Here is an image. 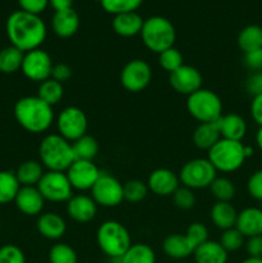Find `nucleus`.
<instances>
[{
	"instance_id": "28",
	"label": "nucleus",
	"mask_w": 262,
	"mask_h": 263,
	"mask_svg": "<svg viewBox=\"0 0 262 263\" xmlns=\"http://www.w3.org/2000/svg\"><path fill=\"white\" fill-rule=\"evenodd\" d=\"M14 174L21 186H36L45 171H44V166L40 163V161L28 159L18 166Z\"/></svg>"
},
{
	"instance_id": "5",
	"label": "nucleus",
	"mask_w": 262,
	"mask_h": 263,
	"mask_svg": "<svg viewBox=\"0 0 262 263\" xmlns=\"http://www.w3.org/2000/svg\"><path fill=\"white\" fill-rule=\"evenodd\" d=\"M97 243L100 251L109 258L121 259L131 247V235L118 221H104L97 230Z\"/></svg>"
},
{
	"instance_id": "34",
	"label": "nucleus",
	"mask_w": 262,
	"mask_h": 263,
	"mask_svg": "<svg viewBox=\"0 0 262 263\" xmlns=\"http://www.w3.org/2000/svg\"><path fill=\"white\" fill-rule=\"evenodd\" d=\"M63 85L61 82L53 80L51 77L45 80V81L40 82V85H39L38 97L43 102H45L46 104L50 105V107H54L55 104H58L62 100V98H63Z\"/></svg>"
},
{
	"instance_id": "33",
	"label": "nucleus",
	"mask_w": 262,
	"mask_h": 263,
	"mask_svg": "<svg viewBox=\"0 0 262 263\" xmlns=\"http://www.w3.org/2000/svg\"><path fill=\"white\" fill-rule=\"evenodd\" d=\"M21 185L12 171H0V204L14 202Z\"/></svg>"
},
{
	"instance_id": "51",
	"label": "nucleus",
	"mask_w": 262,
	"mask_h": 263,
	"mask_svg": "<svg viewBox=\"0 0 262 263\" xmlns=\"http://www.w3.org/2000/svg\"><path fill=\"white\" fill-rule=\"evenodd\" d=\"M49 4L53 8L54 12H59V10L71 9L73 0H49Z\"/></svg>"
},
{
	"instance_id": "45",
	"label": "nucleus",
	"mask_w": 262,
	"mask_h": 263,
	"mask_svg": "<svg viewBox=\"0 0 262 263\" xmlns=\"http://www.w3.org/2000/svg\"><path fill=\"white\" fill-rule=\"evenodd\" d=\"M20 9L23 12L40 15L48 8L49 0H17Z\"/></svg>"
},
{
	"instance_id": "37",
	"label": "nucleus",
	"mask_w": 262,
	"mask_h": 263,
	"mask_svg": "<svg viewBox=\"0 0 262 263\" xmlns=\"http://www.w3.org/2000/svg\"><path fill=\"white\" fill-rule=\"evenodd\" d=\"M144 0H100V5L107 13L113 15L136 12Z\"/></svg>"
},
{
	"instance_id": "39",
	"label": "nucleus",
	"mask_w": 262,
	"mask_h": 263,
	"mask_svg": "<svg viewBox=\"0 0 262 263\" xmlns=\"http://www.w3.org/2000/svg\"><path fill=\"white\" fill-rule=\"evenodd\" d=\"M158 62L159 66L167 71L169 73L176 71L177 68L184 64V57H182L181 51L179 49H176L175 46L167 49V50L162 51L161 54H158Z\"/></svg>"
},
{
	"instance_id": "53",
	"label": "nucleus",
	"mask_w": 262,
	"mask_h": 263,
	"mask_svg": "<svg viewBox=\"0 0 262 263\" xmlns=\"http://www.w3.org/2000/svg\"><path fill=\"white\" fill-rule=\"evenodd\" d=\"M240 263H262V258H256V257H248L244 261H241Z\"/></svg>"
},
{
	"instance_id": "41",
	"label": "nucleus",
	"mask_w": 262,
	"mask_h": 263,
	"mask_svg": "<svg viewBox=\"0 0 262 263\" xmlns=\"http://www.w3.org/2000/svg\"><path fill=\"white\" fill-rule=\"evenodd\" d=\"M172 199H174L175 205H176L179 210L188 211L192 210L195 205V194L194 190L189 189V187L180 186L176 192L172 195Z\"/></svg>"
},
{
	"instance_id": "9",
	"label": "nucleus",
	"mask_w": 262,
	"mask_h": 263,
	"mask_svg": "<svg viewBox=\"0 0 262 263\" xmlns=\"http://www.w3.org/2000/svg\"><path fill=\"white\" fill-rule=\"evenodd\" d=\"M36 187L41 193L45 202L48 200L51 203H67L73 195V187L66 172L46 171Z\"/></svg>"
},
{
	"instance_id": "22",
	"label": "nucleus",
	"mask_w": 262,
	"mask_h": 263,
	"mask_svg": "<svg viewBox=\"0 0 262 263\" xmlns=\"http://www.w3.org/2000/svg\"><path fill=\"white\" fill-rule=\"evenodd\" d=\"M221 139L234 141H241L247 135V121L238 113H228L222 115L218 120Z\"/></svg>"
},
{
	"instance_id": "24",
	"label": "nucleus",
	"mask_w": 262,
	"mask_h": 263,
	"mask_svg": "<svg viewBox=\"0 0 262 263\" xmlns=\"http://www.w3.org/2000/svg\"><path fill=\"white\" fill-rule=\"evenodd\" d=\"M143 25L144 20L136 12L117 14L113 17L112 21V27L115 32L122 37H134L136 35H140Z\"/></svg>"
},
{
	"instance_id": "49",
	"label": "nucleus",
	"mask_w": 262,
	"mask_h": 263,
	"mask_svg": "<svg viewBox=\"0 0 262 263\" xmlns=\"http://www.w3.org/2000/svg\"><path fill=\"white\" fill-rule=\"evenodd\" d=\"M244 63L252 71H262V49L244 54Z\"/></svg>"
},
{
	"instance_id": "56",
	"label": "nucleus",
	"mask_w": 262,
	"mask_h": 263,
	"mask_svg": "<svg viewBox=\"0 0 262 263\" xmlns=\"http://www.w3.org/2000/svg\"><path fill=\"white\" fill-rule=\"evenodd\" d=\"M177 263H185V262H177Z\"/></svg>"
},
{
	"instance_id": "54",
	"label": "nucleus",
	"mask_w": 262,
	"mask_h": 263,
	"mask_svg": "<svg viewBox=\"0 0 262 263\" xmlns=\"http://www.w3.org/2000/svg\"><path fill=\"white\" fill-rule=\"evenodd\" d=\"M244 153H246V157H247V158H249V157L253 156L254 151H253V148H252V146H249V145H244Z\"/></svg>"
},
{
	"instance_id": "38",
	"label": "nucleus",
	"mask_w": 262,
	"mask_h": 263,
	"mask_svg": "<svg viewBox=\"0 0 262 263\" xmlns=\"http://www.w3.org/2000/svg\"><path fill=\"white\" fill-rule=\"evenodd\" d=\"M76 251L66 243H57L49 251V262L50 263H77Z\"/></svg>"
},
{
	"instance_id": "16",
	"label": "nucleus",
	"mask_w": 262,
	"mask_h": 263,
	"mask_svg": "<svg viewBox=\"0 0 262 263\" xmlns=\"http://www.w3.org/2000/svg\"><path fill=\"white\" fill-rule=\"evenodd\" d=\"M146 185L149 192L157 197H172L180 187V179L179 175L172 170L157 168L149 175Z\"/></svg>"
},
{
	"instance_id": "13",
	"label": "nucleus",
	"mask_w": 262,
	"mask_h": 263,
	"mask_svg": "<svg viewBox=\"0 0 262 263\" xmlns=\"http://www.w3.org/2000/svg\"><path fill=\"white\" fill-rule=\"evenodd\" d=\"M53 66V61L48 51L39 48L25 53L21 71L30 81L40 84V82L50 79Z\"/></svg>"
},
{
	"instance_id": "19",
	"label": "nucleus",
	"mask_w": 262,
	"mask_h": 263,
	"mask_svg": "<svg viewBox=\"0 0 262 263\" xmlns=\"http://www.w3.org/2000/svg\"><path fill=\"white\" fill-rule=\"evenodd\" d=\"M80 27V17L73 8L54 12L51 20V30L58 37L68 39L77 32Z\"/></svg>"
},
{
	"instance_id": "25",
	"label": "nucleus",
	"mask_w": 262,
	"mask_h": 263,
	"mask_svg": "<svg viewBox=\"0 0 262 263\" xmlns=\"http://www.w3.org/2000/svg\"><path fill=\"white\" fill-rule=\"evenodd\" d=\"M211 221L220 230L235 228L238 211L230 202H216L210 212Z\"/></svg>"
},
{
	"instance_id": "20",
	"label": "nucleus",
	"mask_w": 262,
	"mask_h": 263,
	"mask_svg": "<svg viewBox=\"0 0 262 263\" xmlns=\"http://www.w3.org/2000/svg\"><path fill=\"white\" fill-rule=\"evenodd\" d=\"M235 228L243 234L244 238L262 235V210L248 207L238 212Z\"/></svg>"
},
{
	"instance_id": "15",
	"label": "nucleus",
	"mask_w": 262,
	"mask_h": 263,
	"mask_svg": "<svg viewBox=\"0 0 262 263\" xmlns=\"http://www.w3.org/2000/svg\"><path fill=\"white\" fill-rule=\"evenodd\" d=\"M169 82L175 91L189 97L190 94L202 89L203 77L195 67L182 64L180 68L170 73Z\"/></svg>"
},
{
	"instance_id": "2",
	"label": "nucleus",
	"mask_w": 262,
	"mask_h": 263,
	"mask_svg": "<svg viewBox=\"0 0 262 263\" xmlns=\"http://www.w3.org/2000/svg\"><path fill=\"white\" fill-rule=\"evenodd\" d=\"M13 113L18 125L31 134L45 133L54 122L53 107L43 102L38 95L18 99Z\"/></svg>"
},
{
	"instance_id": "43",
	"label": "nucleus",
	"mask_w": 262,
	"mask_h": 263,
	"mask_svg": "<svg viewBox=\"0 0 262 263\" xmlns=\"http://www.w3.org/2000/svg\"><path fill=\"white\" fill-rule=\"evenodd\" d=\"M0 263H26L22 249L13 244H7L0 248Z\"/></svg>"
},
{
	"instance_id": "47",
	"label": "nucleus",
	"mask_w": 262,
	"mask_h": 263,
	"mask_svg": "<svg viewBox=\"0 0 262 263\" xmlns=\"http://www.w3.org/2000/svg\"><path fill=\"white\" fill-rule=\"evenodd\" d=\"M247 91L252 97L262 94V71L253 72L247 80Z\"/></svg>"
},
{
	"instance_id": "7",
	"label": "nucleus",
	"mask_w": 262,
	"mask_h": 263,
	"mask_svg": "<svg viewBox=\"0 0 262 263\" xmlns=\"http://www.w3.org/2000/svg\"><path fill=\"white\" fill-rule=\"evenodd\" d=\"M186 109L199 123L216 122L222 116V102L215 91L202 87L188 97Z\"/></svg>"
},
{
	"instance_id": "27",
	"label": "nucleus",
	"mask_w": 262,
	"mask_h": 263,
	"mask_svg": "<svg viewBox=\"0 0 262 263\" xmlns=\"http://www.w3.org/2000/svg\"><path fill=\"white\" fill-rule=\"evenodd\" d=\"M221 139L218 121L216 122L199 123L193 133V143L198 149L210 151L216 143Z\"/></svg>"
},
{
	"instance_id": "36",
	"label": "nucleus",
	"mask_w": 262,
	"mask_h": 263,
	"mask_svg": "<svg viewBox=\"0 0 262 263\" xmlns=\"http://www.w3.org/2000/svg\"><path fill=\"white\" fill-rule=\"evenodd\" d=\"M148 193V185L141 180H128L127 182L123 184V200L133 203V204L143 202Z\"/></svg>"
},
{
	"instance_id": "55",
	"label": "nucleus",
	"mask_w": 262,
	"mask_h": 263,
	"mask_svg": "<svg viewBox=\"0 0 262 263\" xmlns=\"http://www.w3.org/2000/svg\"><path fill=\"white\" fill-rule=\"evenodd\" d=\"M113 263H121V262H120V259H117V261H115Z\"/></svg>"
},
{
	"instance_id": "14",
	"label": "nucleus",
	"mask_w": 262,
	"mask_h": 263,
	"mask_svg": "<svg viewBox=\"0 0 262 263\" xmlns=\"http://www.w3.org/2000/svg\"><path fill=\"white\" fill-rule=\"evenodd\" d=\"M100 174L102 172L92 161H73L66 171L72 187L79 192L91 190Z\"/></svg>"
},
{
	"instance_id": "17",
	"label": "nucleus",
	"mask_w": 262,
	"mask_h": 263,
	"mask_svg": "<svg viewBox=\"0 0 262 263\" xmlns=\"http://www.w3.org/2000/svg\"><path fill=\"white\" fill-rule=\"evenodd\" d=\"M67 215L79 223L90 222L95 218L98 212V205L91 197L85 194L72 195L67 202Z\"/></svg>"
},
{
	"instance_id": "42",
	"label": "nucleus",
	"mask_w": 262,
	"mask_h": 263,
	"mask_svg": "<svg viewBox=\"0 0 262 263\" xmlns=\"http://www.w3.org/2000/svg\"><path fill=\"white\" fill-rule=\"evenodd\" d=\"M185 235H186L190 244L194 247L195 251L197 247H199L200 244H203L204 241L208 240V229L205 228V225H203V223L193 222L188 226Z\"/></svg>"
},
{
	"instance_id": "8",
	"label": "nucleus",
	"mask_w": 262,
	"mask_h": 263,
	"mask_svg": "<svg viewBox=\"0 0 262 263\" xmlns=\"http://www.w3.org/2000/svg\"><path fill=\"white\" fill-rule=\"evenodd\" d=\"M216 177H217V171L207 158L190 159L179 172L180 184L192 190L210 187Z\"/></svg>"
},
{
	"instance_id": "26",
	"label": "nucleus",
	"mask_w": 262,
	"mask_h": 263,
	"mask_svg": "<svg viewBox=\"0 0 262 263\" xmlns=\"http://www.w3.org/2000/svg\"><path fill=\"white\" fill-rule=\"evenodd\" d=\"M193 257L195 263H228L229 253L218 241L207 240L195 248Z\"/></svg>"
},
{
	"instance_id": "23",
	"label": "nucleus",
	"mask_w": 262,
	"mask_h": 263,
	"mask_svg": "<svg viewBox=\"0 0 262 263\" xmlns=\"http://www.w3.org/2000/svg\"><path fill=\"white\" fill-rule=\"evenodd\" d=\"M162 249L169 258L181 261L194 253V247L190 244L185 234H171L162 243Z\"/></svg>"
},
{
	"instance_id": "52",
	"label": "nucleus",
	"mask_w": 262,
	"mask_h": 263,
	"mask_svg": "<svg viewBox=\"0 0 262 263\" xmlns=\"http://www.w3.org/2000/svg\"><path fill=\"white\" fill-rule=\"evenodd\" d=\"M256 144H257V146H258L259 151L262 152V127H259L258 131H257V134H256Z\"/></svg>"
},
{
	"instance_id": "18",
	"label": "nucleus",
	"mask_w": 262,
	"mask_h": 263,
	"mask_svg": "<svg viewBox=\"0 0 262 263\" xmlns=\"http://www.w3.org/2000/svg\"><path fill=\"white\" fill-rule=\"evenodd\" d=\"M14 203L21 213L35 217L43 212L45 199L36 186H21Z\"/></svg>"
},
{
	"instance_id": "40",
	"label": "nucleus",
	"mask_w": 262,
	"mask_h": 263,
	"mask_svg": "<svg viewBox=\"0 0 262 263\" xmlns=\"http://www.w3.org/2000/svg\"><path fill=\"white\" fill-rule=\"evenodd\" d=\"M218 243L222 246V248L225 249L228 253H230V252L239 251V249L244 246V243H246V238H244L243 234H241L238 229L231 228L222 231Z\"/></svg>"
},
{
	"instance_id": "50",
	"label": "nucleus",
	"mask_w": 262,
	"mask_h": 263,
	"mask_svg": "<svg viewBox=\"0 0 262 263\" xmlns=\"http://www.w3.org/2000/svg\"><path fill=\"white\" fill-rule=\"evenodd\" d=\"M251 116L254 122L262 127V94L253 97L251 103Z\"/></svg>"
},
{
	"instance_id": "6",
	"label": "nucleus",
	"mask_w": 262,
	"mask_h": 263,
	"mask_svg": "<svg viewBox=\"0 0 262 263\" xmlns=\"http://www.w3.org/2000/svg\"><path fill=\"white\" fill-rule=\"evenodd\" d=\"M207 159L217 172L230 174L238 171L247 159L244 153V144L241 141L220 139L208 151Z\"/></svg>"
},
{
	"instance_id": "48",
	"label": "nucleus",
	"mask_w": 262,
	"mask_h": 263,
	"mask_svg": "<svg viewBox=\"0 0 262 263\" xmlns=\"http://www.w3.org/2000/svg\"><path fill=\"white\" fill-rule=\"evenodd\" d=\"M246 249L249 257L262 258V235L252 236L246 241Z\"/></svg>"
},
{
	"instance_id": "46",
	"label": "nucleus",
	"mask_w": 262,
	"mask_h": 263,
	"mask_svg": "<svg viewBox=\"0 0 262 263\" xmlns=\"http://www.w3.org/2000/svg\"><path fill=\"white\" fill-rule=\"evenodd\" d=\"M72 76V69L68 64L66 63H57L53 66V69H51V79L55 80V81L63 82L68 81Z\"/></svg>"
},
{
	"instance_id": "11",
	"label": "nucleus",
	"mask_w": 262,
	"mask_h": 263,
	"mask_svg": "<svg viewBox=\"0 0 262 263\" xmlns=\"http://www.w3.org/2000/svg\"><path fill=\"white\" fill-rule=\"evenodd\" d=\"M91 198L100 207H117L123 202V184L112 175L100 174L91 187Z\"/></svg>"
},
{
	"instance_id": "12",
	"label": "nucleus",
	"mask_w": 262,
	"mask_h": 263,
	"mask_svg": "<svg viewBox=\"0 0 262 263\" xmlns=\"http://www.w3.org/2000/svg\"><path fill=\"white\" fill-rule=\"evenodd\" d=\"M152 68L143 59H131L123 66L120 81L123 89L130 92H140L148 87L152 81Z\"/></svg>"
},
{
	"instance_id": "1",
	"label": "nucleus",
	"mask_w": 262,
	"mask_h": 263,
	"mask_svg": "<svg viewBox=\"0 0 262 263\" xmlns=\"http://www.w3.org/2000/svg\"><path fill=\"white\" fill-rule=\"evenodd\" d=\"M5 30L10 45L23 53L39 49L46 39V25L43 18L21 9L8 17Z\"/></svg>"
},
{
	"instance_id": "32",
	"label": "nucleus",
	"mask_w": 262,
	"mask_h": 263,
	"mask_svg": "<svg viewBox=\"0 0 262 263\" xmlns=\"http://www.w3.org/2000/svg\"><path fill=\"white\" fill-rule=\"evenodd\" d=\"M121 263H156L157 257L153 248L148 244H131L126 253L121 257Z\"/></svg>"
},
{
	"instance_id": "44",
	"label": "nucleus",
	"mask_w": 262,
	"mask_h": 263,
	"mask_svg": "<svg viewBox=\"0 0 262 263\" xmlns=\"http://www.w3.org/2000/svg\"><path fill=\"white\" fill-rule=\"evenodd\" d=\"M247 190L253 199L262 202V168L251 175L247 182Z\"/></svg>"
},
{
	"instance_id": "21",
	"label": "nucleus",
	"mask_w": 262,
	"mask_h": 263,
	"mask_svg": "<svg viewBox=\"0 0 262 263\" xmlns=\"http://www.w3.org/2000/svg\"><path fill=\"white\" fill-rule=\"evenodd\" d=\"M36 228L40 235L49 240H58L66 234L67 230L66 221L55 212L41 213L36 222Z\"/></svg>"
},
{
	"instance_id": "29",
	"label": "nucleus",
	"mask_w": 262,
	"mask_h": 263,
	"mask_svg": "<svg viewBox=\"0 0 262 263\" xmlns=\"http://www.w3.org/2000/svg\"><path fill=\"white\" fill-rule=\"evenodd\" d=\"M238 46L240 50L251 53L262 49V27L257 25L246 26L238 35Z\"/></svg>"
},
{
	"instance_id": "3",
	"label": "nucleus",
	"mask_w": 262,
	"mask_h": 263,
	"mask_svg": "<svg viewBox=\"0 0 262 263\" xmlns=\"http://www.w3.org/2000/svg\"><path fill=\"white\" fill-rule=\"evenodd\" d=\"M39 158L48 171L66 172L74 161L72 144L59 134H49L39 145Z\"/></svg>"
},
{
	"instance_id": "30",
	"label": "nucleus",
	"mask_w": 262,
	"mask_h": 263,
	"mask_svg": "<svg viewBox=\"0 0 262 263\" xmlns=\"http://www.w3.org/2000/svg\"><path fill=\"white\" fill-rule=\"evenodd\" d=\"M71 144L74 161H94L99 152V144L97 139L87 134Z\"/></svg>"
},
{
	"instance_id": "4",
	"label": "nucleus",
	"mask_w": 262,
	"mask_h": 263,
	"mask_svg": "<svg viewBox=\"0 0 262 263\" xmlns=\"http://www.w3.org/2000/svg\"><path fill=\"white\" fill-rule=\"evenodd\" d=\"M141 41L148 50L156 54L172 48L176 41V30L172 22L162 15H152L144 20Z\"/></svg>"
},
{
	"instance_id": "10",
	"label": "nucleus",
	"mask_w": 262,
	"mask_h": 263,
	"mask_svg": "<svg viewBox=\"0 0 262 263\" xmlns=\"http://www.w3.org/2000/svg\"><path fill=\"white\" fill-rule=\"evenodd\" d=\"M55 123L59 135L69 143H73L77 139L86 135L87 126H89L84 110L74 105L62 109L57 117Z\"/></svg>"
},
{
	"instance_id": "31",
	"label": "nucleus",
	"mask_w": 262,
	"mask_h": 263,
	"mask_svg": "<svg viewBox=\"0 0 262 263\" xmlns=\"http://www.w3.org/2000/svg\"><path fill=\"white\" fill-rule=\"evenodd\" d=\"M25 53L15 46H5L0 50V72L5 74H12L20 71L22 67Z\"/></svg>"
},
{
	"instance_id": "35",
	"label": "nucleus",
	"mask_w": 262,
	"mask_h": 263,
	"mask_svg": "<svg viewBox=\"0 0 262 263\" xmlns=\"http://www.w3.org/2000/svg\"><path fill=\"white\" fill-rule=\"evenodd\" d=\"M211 195L216 199V202H231L235 197V185L230 179L225 176H217L210 185Z\"/></svg>"
}]
</instances>
